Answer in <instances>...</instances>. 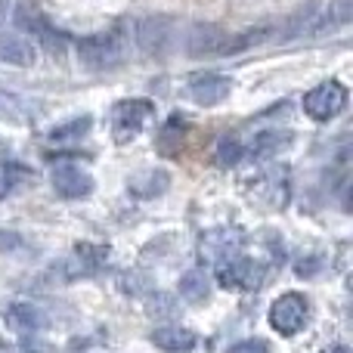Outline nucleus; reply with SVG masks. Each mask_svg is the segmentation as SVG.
<instances>
[{"label":"nucleus","mask_w":353,"mask_h":353,"mask_svg":"<svg viewBox=\"0 0 353 353\" xmlns=\"http://www.w3.org/2000/svg\"><path fill=\"white\" fill-rule=\"evenodd\" d=\"M214 276H217L220 288H226V292H254L263 279V263L245 254H230L217 261Z\"/></svg>","instance_id":"obj_1"},{"label":"nucleus","mask_w":353,"mask_h":353,"mask_svg":"<svg viewBox=\"0 0 353 353\" xmlns=\"http://www.w3.org/2000/svg\"><path fill=\"white\" fill-rule=\"evenodd\" d=\"M128 56L121 37L115 34H97V37H84L78 43V62L87 72H109V68H118Z\"/></svg>","instance_id":"obj_2"},{"label":"nucleus","mask_w":353,"mask_h":353,"mask_svg":"<svg viewBox=\"0 0 353 353\" xmlns=\"http://www.w3.org/2000/svg\"><path fill=\"white\" fill-rule=\"evenodd\" d=\"M155 115L152 99H124L112 109V137L118 143H130L140 137V130Z\"/></svg>","instance_id":"obj_3"},{"label":"nucleus","mask_w":353,"mask_h":353,"mask_svg":"<svg viewBox=\"0 0 353 353\" xmlns=\"http://www.w3.org/2000/svg\"><path fill=\"white\" fill-rule=\"evenodd\" d=\"M344 105H347V87L341 81H325L304 97V115H310L313 121H332L341 115Z\"/></svg>","instance_id":"obj_4"},{"label":"nucleus","mask_w":353,"mask_h":353,"mask_svg":"<svg viewBox=\"0 0 353 353\" xmlns=\"http://www.w3.org/2000/svg\"><path fill=\"white\" fill-rule=\"evenodd\" d=\"M270 325L279 332L282 338L298 335L307 325V301L301 294H282L273 307H270Z\"/></svg>","instance_id":"obj_5"},{"label":"nucleus","mask_w":353,"mask_h":353,"mask_svg":"<svg viewBox=\"0 0 353 353\" xmlns=\"http://www.w3.org/2000/svg\"><path fill=\"white\" fill-rule=\"evenodd\" d=\"M230 90H232V81L220 72H195L186 84L189 99H192L195 105H205V109L220 105L226 97H230Z\"/></svg>","instance_id":"obj_6"},{"label":"nucleus","mask_w":353,"mask_h":353,"mask_svg":"<svg viewBox=\"0 0 353 353\" xmlns=\"http://www.w3.org/2000/svg\"><path fill=\"white\" fill-rule=\"evenodd\" d=\"M53 192L59 199H87L93 192V176L78 165H56L50 174Z\"/></svg>","instance_id":"obj_7"},{"label":"nucleus","mask_w":353,"mask_h":353,"mask_svg":"<svg viewBox=\"0 0 353 353\" xmlns=\"http://www.w3.org/2000/svg\"><path fill=\"white\" fill-rule=\"evenodd\" d=\"M294 140L292 130H261V134L251 137V143H245V159L251 161H263L279 155L282 149H288Z\"/></svg>","instance_id":"obj_8"},{"label":"nucleus","mask_w":353,"mask_h":353,"mask_svg":"<svg viewBox=\"0 0 353 353\" xmlns=\"http://www.w3.org/2000/svg\"><path fill=\"white\" fill-rule=\"evenodd\" d=\"M0 59L6 65H16V68H31L37 62V50L31 41L19 34H3L0 37Z\"/></svg>","instance_id":"obj_9"},{"label":"nucleus","mask_w":353,"mask_h":353,"mask_svg":"<svg viewBox=\"0 0 353 353\" xmlns=\"http://www.w3.org/2000/svg\"><path fill=\"white\" fill-rule=\"evenodd\" d=\"M168 186H171V176H168V171H155V168L134 174L128 180V192L134 195V199H155V195H161Z\"/></svg>","instance_id":"obj_10"},{"label":"nucleus","mask_w":353,"mask_h":353,"mask_svg":"<svg viewBox=\"0 0 353 353\" xmlns=\"http://www.w3.org/2000/svg\"><path fill=\"white\" fill-rule=\"evenodd\" d=\"M152 344L165 353H189V350H195L199 338L189 329H180V325H165V329L152 332Z\"/></svg>","instance_id":"obj_11"},{"label":"nucleus","mask_w":353,"mask_h":353,"mask_svg":"<svg viewBox=\"0 0 353 353\" xmlns=\"http://www.w3.org/2000/svg\"><path fill=\"white\" fill-rule=\"evenodd\" d=\"M109 261V248L105 245H90V242H81L74 248V273L81 276H90L97 270H103V263Z\"/></svg>","instance_id":"obj_12"},{"label":"nucleus","mask_w":353,"mask_h":353,"mask_svg":"<svg viewBox=\"0 0 353 353\" xmlns=\"http://www.w3.org/2000/svg\"><path fill=\"white\" fill-rule=\"evenodd\" d=\"M43 323H47L43 313L31 304H12L6 310V325L16 332H37V329H43Z\"/></svg>","instance_id":"obj_13"},{"label":"nucleus","mask_w":353,"mask_h":353,"mask_svg":"<svg viewBox=\"0 0 353 353\" xmlns=\"http://www.w3.org/2000/svg\"><path fill=\"white\" fill-rule=\"evenodd\" d=\"M93 128V118L90 115H78L72 118V121L59 124V128L50 130V143H56V146H65V143H78L81 137H87V130Z\"/></svg>","instance_id":"obj_14"},{"label":"nucleus","mask_w":353,"mask_h":353,"mask_svg":"<svg viewBox=\"0 0 353 353\" xmlns=\"http://www.w3.org/2000/svg\"><path fill=\"white\" fill-rule=\"evenodd\" d=\"M208 292H211L208 276L199 273V270H192V273H186L180 279V298L186 301V304H201V301H208Z\"/></svg>","instance_id":"obj_15"},{"label":"nucleus","mask_w":353,"mask_h":353,"mask_svg":"<svg viewBox=\"0 0 353 353\" xmlns=\"http://www.w3.org/2000/svg\"><path fill=\"white\" fill-rule=\"evenodd\" d=\"M245 159V143L236 137H226L217 146V165H239Z\"/></svg>","instance_id":"obj_16"},{"label":"nucleus","mask_w":353,"mask_h":353,"mask_svg":"<svg viewBox=\"0 0 353 353\" xmlns=\"http://www.w3.org/2000/svg\"><path fill=\"white\" fill-rule=\"evenodd\" d=\"M226 353H270V344L263 341V338H242V341H236V344H230L226 347Z\"/></svg>","instance_id":"obj_17"},{"label":"nucleus","mask_w":353,"mask_h":353,"mask_svg":"<svg viewBox=\"0 0 353 353\" xmlns=\"http://www.w3.org/2000/svg\"><path fill=\"white\" fill-rule=\"evenodd\" d=\"M137 285H143V292H149V288H152V279H149V276H143V273H128L121 279V292L124 294H140V292H137Z\"/></svg>","instance_id":"obj_18"},{"label":"nucleus","mask_w":353,"mask_h":353,"mask_svg":"<svg viewBox=\"0 0 353 353\" xmlns=\"http://www.w3.org/2000/svg\"><path fill=\"white\" fill-rule=\"evenodd\" d=\"M19 245H22V239H19L16 232L0 230V251H12V248H19Z\"/></svg>","instance_id":"obj_19"},{"label":"nucleus","mask_w":353,"mask_h":353,"mask_svg":"<svg viewBox=\"0 0 353 353\" xmlns=\"http://www.w3.org/2000/svg\"><path fill=\"white\" fill-rule=\"evenodd\" d=\"M319 267H323V263H319L316 257H307V261H301V263H298V267H294V270H298V276H313V273H316Z\"/></svg>","instance_id":"obj_20"},{"label":"nucleus","mask_w":353,"mask_h":353,"mask_svg":"<svg viewBox=\"0 0 353 353\" xmlns=\"http://www.w3.org/2000/svg\"><path fill=\"white\" fill-rule=\"evenodd\" d=\"M323 353H350L347 347H344V344H332L329 350H323Z\"/></svg>","instance_id":"obj_21"}]
</instances>
